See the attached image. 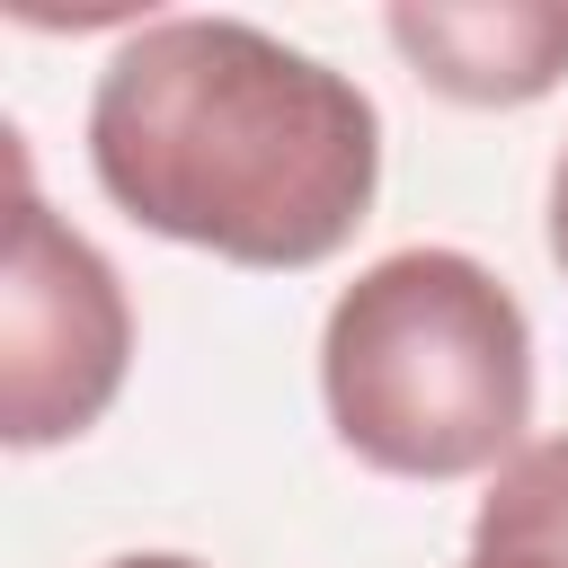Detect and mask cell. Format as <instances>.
<instances>
[{
    "instance_id": "1",
    "label": "cell",
    "mask_w": 568,
    "mask_h": 568,
    "mask_svg": "<svg viewBox=\"0 0 568 568\" xmlns=\"http://www.w3.org/2000/svg\"><path fill=\"white\" fill-rule=\"evenodd\" d=\"M89 169L142 231L293 275L373 213L382 115L346 71L248 18H142L89 89Z\"/></svg>"
},
{
    "instance_id": "2",
    "label": "cell",
    "mask_w": 568,
    "mask_h": 568,
    "mask_svg": "<svg viewBox=\"0 0 568 568\" xmlns=\"http://www.w3.org/2000/svg\"><path fill=\"white\" fill-rule=\"evenodd\" d=\"M320 399L337 444L390 479L506 470L532 426V320L470 248H390L328 302Z\"/></svg>"
},
{
    "instance_id": "3",
    "label": "cell",
    "mask_w": 568,
    "mask_h": 568,
    "mask_svg": "<svg viewBox=\"0 0 568 568\" xmlns=\"http://www.w3.org/2000/svg\"><path fill=\"white\" fill-rule=\"evenodd\" d=\"M9 204V266H0V435L18 453L89 435L133 364V302L98 240H80L36 186L27 151Z\"/></svg>"
},
{
    "instance_id": "4",
    "label": "cell",
    "mask_w": 568,
    "mask_h": 568,
    "mask_svg": "<svg viewBox=\"0 0 568 568\" xmlns=\"http://www.w3.org/2000/svg\"><path fill=\"white\" fill-rule=\"evenodd\" d=\"M382 36L453 106H532L568 80V0H399Z\"/></svg>"
},
{
    "instance_id": "5",
    "label": "cell",
    "mask_w": 568,
    "mask_h": 568,
    "mask_svg": "<svg viewBox=\"0 0 568 568\" xmlns=\"http://www.w3.org/2000/svg\"><path fill=\"white\" fill-rule=\"evenodd\" d=\"M470 568H568V435H541L506 470H488Z\"/></svg>"
},
{
    "instance_id": "6",
    "label": "cell",
    "mask_w": 568,
    "mask_h": 568,
    "mask_svg": "<svg viewBox=\"0 0 568 568\" xmlns=\"http://www.w3.org/2000/svg\"><path fill=\"white\" fill-rule=\"evenodd\" d=\"M550 257H559V275H568V151H559V169H550Z\"/></svg>"
},
{
    "instance_id": "7",
    "label": "cell",
    "mask_w": 568,
    "mask_h": 568,
    "mask_svg": "<svg viewBox=\"0 0 568 568\" xmlns=\"http://www.w3.org/2000/svg\"><path fill=\"white\" fill-rule=\"evenodd\" d=\"M106 568H204V559H186V550H124V559H106Z\"/></svg>"
},
{
    "instance_id": "8",
    "label": "cell",
    "mask_w": 568,
    "mask_h": 568,
    "mask_svg": "<svg viewBox=\"0 0 568 568\" xmlns=\"http://www.w3.org/2000/svg\"><path fill=\"white\" fill-rule=\"evenodd\" d=\"M462 568H470V559H462Z\"/></svg>"
}]
</instances>
